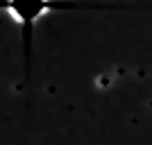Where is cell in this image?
<instances>
[{
  "label": "cell",
  "mask_w": 152,
  "mask_h": 145,
  "mask_svg": "<svg viewBox=\"0 0 152 145\" xmlns=\"http://www.w3.org/2000/svg\"><path fill=\"white\" fill-rule=\"evenodd\" d=\"M70 7L73 2L68 0H0V12L23 30L25 39L45 16L55 12H66Z\"/></svg>",
  "instance_id": "cell-1"
}]
</instances>
